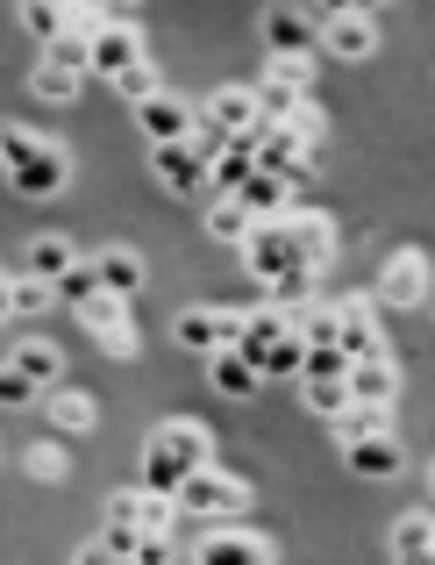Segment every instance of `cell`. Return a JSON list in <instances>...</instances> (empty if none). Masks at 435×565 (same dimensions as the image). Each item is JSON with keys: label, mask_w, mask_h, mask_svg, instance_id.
<instances>
[{"label": "cell", "mask_w": 435, "mask_h": 565, "mask_svg": "<svg viewBox=\"0 0 435 565\" xmlns=\"http://www.w3.org/2000/svg\"><path fill=\"white\" fill-rule=\"evenodd\" d=\"M178 509H186V515H200V523H236V515L250 509V487L236 480V472L200 466L186 487H178Z\"/></svg>", "instance_id": "obj_1"}, {"label": "cell", "mask_w": 435, "mask_h": 565, "mask_svg": "<svg viewBox=\"0 0 435 565\" xmlns=\"http://www.w3.org/2000/svg\"><path fill=\"white\" fill-rule=\"evenodd\" d=\"M243 265L258 287H272L279 273H293L300 265V244H293V222H258V230L243 236Z\"/></svg>", "instance_id": "obj_2"}, {"label": "cell", "mask_w": 435, "mask_h": 565, "mask_svg": "<svg viewBox=\"0 0 435 565\" xmlns=\"http://www.w3.org/2000/svg\"><path fill=\"white\" fill-rule=\"evenodd\" d=\"M150 172H157L178 201H193V193L215 180V158H207L200 143H150Z\"/></svg>", "instance_id": "obj_3"}, {"label": "cell", "mask_w": 435, "mask_h": 565, "mask_svg": "<svg viewBox=\"0 0 435 565\" xmlns=\"http://www.w3.org/2000/svg\"><path fill=\"white\" fill-rule=\"evenodd\" d=\"M79 322L115 351V359H129V351H137V330H129V294H108V287H100L94 301L79 308Z\"/></svg>", "instance_id": "obj_4"}, {"label": "cell", "mask_w": 435, "mask_h": 565, "mask_svg": "<svg viewBox=\"0 0 435 565\" xmlns=\"http://www.w3.org/2000/svg\"><path fill=\"white\" fill-rule=\"evenodd\" d=\"M129 65H143V36L122 22V14H108V22L94 29V65H86V72H100V79H122Z\"/></svg>", "instance_id": "obj_5"}, {"label": "cell", "mask_w": 435, "mask_h": 565, "mask_svg": "<svg viewBox=\"0 0 435 565\" xmlns=\"http://www.w3.org/2000/svg\"><path fill=\"white\" fill-rule=\"evenodd\" d=\"M65 151H57V143H36V151L29 158H14L8 166V180H14V193H29V201H51L57 186H65Z\"/></svg>", "instance_id": "obj_6"}, {"label": "cell", "mask_w": 435, "mask_h": 565, "mask_svg": "<svg viewBox=\"0 0 435 565\" xmlns=\"http://www.w3.org/2000/svg\"><path fill=\"white\" fill-rule=\"evenodd\" d=\"M193 558L200 565H272V537H258V530H207Z\"/></svg>", "instance_id": "obj_7"}, {"label": "cell", "mask_w": 435, "mask_h": 565, "mask_svg": "<svg viewBox=\"0 0 435 565\" xmlns=\"http://www.w3.org/2000/svg\"><path fill=\"white\" fill-rule=\"evenodd\" d=\"M137 122H143L150 143H193V137H200V129H193V108L178 94H150L137 108Z\"/></svg>", "instance_id": "obj_8"}, {"label": "cell", "mask_w": 435, "mask_h": 565, "mask_svg": "<svg viewBox=\"0 0 435 565\" xmlns=\"http://www.w3.org/2000/svg\"><path fill=\"white\" fill-rule=\"evenodd\" d=\"M236 201H243L258 222H286V215H293V180H286V172H264V166H258V172L243 180V193H236Z\"/></svg>", "instance_id": "obj_9"}, {"label": "cell", "mask_w": 435, "mask_h": 565, "mask_svg": "<svg viewBox=\"0 0 435 565\" xmlns=\"http://www.w3.org/2000/svg\"><path fill=\"white\" fill-rule=\"evenodd\" d=\"M342 466H350L357 480H393V472H400V437H393V429H379V437L342 444Z\"/></svg>", "instance_id": "obj_10"}, {"label": "cell", "mask_w": 435, "mask_h": 565, "mask_svg": "<svg viewBox=\"0 0 435 565\" xmlns=\"http://www.w3.org/2000/svg\"><path fill=\"white\" fill-rule=\"evenodd\" d=\"M379 301H393V308H414V301H428V258H422V250H400V258L385 265V279H379Z\"/></svg>", "instance_id": "obj_11"}, {"label": "cell", "mask_w": 435, "mask_h": 565, "mask_svg": "<svg viewBox=\"0 0 435 565\" xmlns=\"http://www.w3.org/2000/svg\"><path fill=\"white\" fill-rule=\"evenodd\" d=\"M200 122H215V129H229V137H243V129L264 122V108H258V94H250V86H221V94L207 100Z\"/></svg>", "instance_id": "obj_12"}, {"label": "cell", "mask_w": 435, "mask_h": 565, "mask_svg": "<svg viewBox=\"0 0 435 565\" xmlns=\"http://www.w3.org/2000/svg\"><path fill=\"white\" fill-rule=\"evenodd\" d=\"M328 51L350 57V65H357V57H371V51H379V29H371V14H365V8H357V14H328Z\"/></svg>", "instance_id": "obj_13"}, {"label": "cell", "mask_w": 435, "mask_h": 565, "mask_svg": "<svg viewBox=\"0 0 435 565\" xmlns=\"http://www.w3.org/2000/svg\"><path fill=\"white\" fill-rule=\"evenodd\" d=\"M264 43H272V57H314V29H307V14L272 8V14H264Z\"/></svg>", "instance_id": "obj_14"}, {"label": "cell", "mask_w": 435, "mask_h": 565, "mask_svg": "<svg viewBox=\"0 0 435 565\" xmlns=\"http://www.w3.org/2000/svg\"><path fill=\"white\" fill-rule=\"evenodd\" d=\"M342 351H350V359H385V337H379L371 301H342Z\"/></svg>", "instance_id": "obj_15"}, {"label": "cell", "mask_w": 435, "mask_h": 565, "mask_svg": "<svg viewBox=\"0 0 435 565\" xmlns=\"http://www.w3.org/2000/svg\"><path fill=\"white\" fill-rule=\"evenodd\" d=\"M293 244H300V265H314L322 273L328 258H336V230H328V215H307V207H293Z\"/></svg>", "instance_id": "obj_16"}, {"label": "cell", "mask_w": 435, "mask_h": 565, "mask_svg": "<svg viewBox=\"0 0 435 565\" xmlns=\"http://www.w3.org/2000/svg\"><path fill=\"white\" fill-rule=\"evenodd\" d=\"M193 480V466L172 451L164 437H150V451H143V487H157V494H178V487Z\"/></svg>", "instance_id": "obj_17"}, {"label": "cell", "mask_w": 435, "mask_h": 565, "mask_svg": "<svg viewBox=\"0 0 435 565\" xmlns=\"http://www.w3.org/2000/svg\"><path fill=\"white\" fill-rule=\"evenodd\" d=\"M207 373H215V386H221V394H229V401H243V394H258V359H243V351H215V365H207Z\"/></svg>", "instance_id": "obj_18"}, {"label": "cell", "mask_w": 435, "mask_h": 565, "mask_svg": "<svg viewBox=\"0 0 435 565\" xmlns=\"http://www.w3.org/2000/svg\"><path fill=\"white\" fill-rule=\"evenodd\" d=\"M22 29L51 51L57 36H72V8H65V0H22Z\"/></svg>", "instance_id": "obj_19"}, {"label": "cell", "mask_w": 435, "mask_h": 565, "mask_svg": "<svg viewBox=\"0 0 435 565\" xmlns=\"http://www.w3.org/2000/svg\"><path fill=\"white\" fill-rule=\"evenodd\" d=\"M258 108H264V122H293V115L307 108V86L286 79V72H272V79L258 86Z\"/></svg>", "instance_id": "obj_20"}, {"label": "cell", "mask_w": 435, "mask_h": 565, "mask_svg": "<svg viewBox=\"0 0 435 565\" xmlns=\"http://www.w3.org/2000/svg\"><path fill=\"white\" fill-rule=\"evenodd\" d=\"M400 394V373L385 359H357L350 365V401H393Z\"/></svg>", "instance_id": "obj_21"}, {"label": "cell", "mask_w": 435, "mask_h": 565, "mask_svg": "<svg viewBox=\"0 0 435 565\" xmlns=\"http://www.w3.org/2000/svg\"><path fill=\"white\" fill-rule=\"evenodd\" d=\"M379 429H393L385 401H350V408L336 415V437H342V444H357V437H379Z\"/></svg>", "instance_id": "obj_22"}, {"label": "cell", "mask_w": 435, "mask_h": 565, "mask_svg": "<svg viewBox=\"0 0 435 565\" xmlns=\"http://www.w3.org/2000/svg\"><path fill=\"white\" fill-rule=\"evenodd\" d=\"M157 437H164V444H172V451H178V458H186V466H193V472H200V466H215V437H207V429H200V423H164V429H157Z\"/></svg>", "instance_id": "obj_23"}, {"label": "cell", "mask_w": 435, "mask_h": 565, "mask_svg": "<svg viewBox=\"0 0 435 565\" xmlns=\"http://www.w3.org/2000/svg\"><path fill=\"white\" fill-rule=\"evenodd\" d=\"M393 558H435V515H400L393 523Z\"/></svg>", "instance_id": "obj_24"}, {"label": "cell", "mask_w": 435, "mask_h": 565, "mask_svg": "<svg viewBox=\"0 0 435 565\" xmlns=\"http://www.w3.org/2000/svg\"><path fill=\"white\" fill-rule=\"evenodd\" d=\"M258 365H264V380H300V373H307V337L286 330V337H279V344L264 351Z\"/></svg>", "instance_id": "obj_25"}, {"label": "cell", "mask_w": 435, "mask_h": 565, "mask_svg": "<svg viewBox=\"0 0 435 565\" xmlns=\"http://www.w3.org/2000/svg\"><path fill=\"white\" fill-rule=\"evenodd\" d=\"M207 230H215V236H221V244H243V236H250V230H258V215H250V207H243V201H236V193H221V201H215V207H207Z\"/></svg>", "instance_id": "obj_26"}, {"label": "cell", "mask_w": 435, "mask_h": 565, "mask_svg": "<svg viewBox=\"0 0 435 565\" xmlns=\"http://www.w3.org/2000/svg\"><path fill=\"white\" fill-rule=\"evenodd\" d=\"M72 265H79V258H72V244H65V236H36V244H29V273H36V279H51V287L72 273Z\"/></svg>", "instance_id": "obj_27"}, {"label": "cell", "mask_w": 435, "mask_h": 565, "mask_svg": "<svg viewBox=\"0 0 435 565\" xmlns=\"http://www.w3.org/2000/svg\"><path fill=\"white\" fill-rule=\"evenodd\" d=\"M51 301H57L51 279H36V273H14V279H8V316H43Z\"/></svg>", "instance_id": "obj_28"}, {"label": "cell", "mask_w": 435, "mask_h": 565, "mask_svg": "<svg viewBox=\"0 0 435 565\" xmlns=\"http://www.w3.org/2000/svg\"><path fill=\"white\" fill-rule=\"evenodd\" d=\"M94 394H72V386H51V423L57 429H72V437H79V429H94Z\"/></svg>", "instance_id": "obj_29"}, {"label": "cell", "mask_w": 435, "mask_h": 565, "mask_svg": "<svg viewBox=\"0 0 435 565\" xmlns=\"http://www.w3.org/2000/svg\"><path fill=\"white\" fill-rule=\"evenodd\" d=\"M29 86H36L43 100H72V94H79V65H65V57L43 51V65H36V79H29Z\"/></svg>", "instance_id": "obj_30"}, {"label": "cell", "mask_w": 435, "mask_h": 565, "mask_svg": "<svg viewBox=\"0 0 435 565\" xmlns=\"http://www.w3.org/2000/svg\"><path fill=\"white\" fill-rule=\"evenodd\" d=\"M293 330L307 337V344H342V308H293Z\"/></svg>", "instance_id": "obj_31"}, {"label": "cell", "mask_w": 435, "mask_h": 565, "mask_svg": "<svg viewBox=\"0 0 435 565\" xmlns=\"http://www.w3.org/2000/svg\"><path fill=\"white\" fill-rule=\"evenodd\" d=\"M100 279H108V294H137L143 287V258H137V250H100Z\"/></svg>", "instance_id": "obj_32"}, {"label": "cell", "mask_w": 435, "mask_h": 565, "mask_svg": "<svg viewBox=\"0 0 435 565\" xmlns=\"http://www.w3.org/2000/svg\"><path fill=\"white\" fill-rule=\"evenodd\" d=\"M14 365H22L36 386H57V373H65V351H57V344H14Z\"/></svg>", "instance_id": "obj_33"}, {"label": "cell", "mask_w": 435, "mask_h": 565, "mask_svg": "<svg viewBox=\"0 0 435 565\" xmlns=\"http://www.w3.org/2000/svg\"><path fill=\"white\" fill-rule=\"evenodd\" d=\"M350 351H342V344H307V373H300V380H350Z\"/></svg>", "instance_id": "obj_34"}, {"label": "cell", "mask_w": 435, "mask_h": 565, "mask_svg": "<svg viewBox=\"0 0 435 565\" xmlns=\"http://www.w3.org/2000/svg\"><path fill=\"white\" fill-rule=\"evenodd\" d=\"M300 386H307V408H314V415H328V423L350 408V380H300Z\"/></svg>", "instance_id": "obj_35"}, {"label": "cell", "mask_w": 435, "mask_h": 565, "mask_svg": "<svg viewBox=\"0 0 435 565\" xmlns=\"http://www.w3.org/2000/svg\"><path fill=\"white\" fill-rule=\"evenodd\" d=\"M272 301H279V308H307V301H314V265L279 273V279H272Z\"/></svg>", "instance_id": "obj_36"}, {"label": "cell", "mask_w": 435, "mask_h": 565, "mask_svg": "<svg viewBox=\"0 0 435 565\" xmlns=\"http://www.w3.org/2000/svg\"><path fill=\"white\" fill-rule=\"evenodd\" d=\"M108 287V279H100V265H72L65 279H57V301H72V308H86L94 301V294Z\"/></svg>", "instance_id": "obj_37"}, {"label": "cell", "mask_w": 435, "mask_h": 565, "mask_svg": "<svg viewBox=\"0 0 435 565\" xmlns=\"http://www.w3.org/2000/svg\"><path fill=\"white\" fill-rule=\"evenodd\" d=\"M100 558H143V523H115V515H108V537H100Z\"/></svg>", "instance_id": "obj_38"}, {"label": "cell", "mask_w": 435, "mask_h": 565, "mask_svg": "<svg viewBox=\"0 0 435 565\" xmlns=\"http://www.w3.org/2000/svg\"><path fill=\"white\" fill-rule=\"evenodd\" d=\"M115 94H122L129 108H143V100H150V94H164V86H157V72H150V65H129L122 79H115Z\"/></svg>", "instance_id": "obj_39"}, {"label": "cell", "mask_w": 435, "mask_h": 565, "mask_svg": "<svg viewBox=\"0 0 435 565\" xmlns=\"http://www.w3.org/2000/svg\"><path fill=\"white\" fill-rule=\"evenodd\" d=\"M0 401H8V408H29V401H36V380H29L22 365H8V373H0Z\"/></svg>", "instance_id": "obj_40"}, {"label": "cell", "mask_w": 435, "mask_h": 565, "mask_svg": "<svg viewBox=\"0 0 435 565\" xmlns=\"http://www.w3.org/2000/svg\"><path fill=\"white\" fill-rule=\"evenodd\" d=\"M29 472H36V480H65V451H57V444H36V451H29Z\"/></svg>", "instance_id": "obj_41"}, {"label": "cell", "mask_w": 435, "mask_h": 565, "mask_svg": "<svg viewBox=\"0 0 435 565\" xmlns=\"http://www.w3.org/2000/svg\"><path fill=\"white\" fill-rule=\"evenodd\" d=\"M286 129H293L300 143H307V151H314V143H322V108H314V100H307V108H300V115H293Z\"/></svg>", "instance_id": "obj_42"}, {"label": "cell", "mask_w": 435, "mask_h": 565, "mask_svg": "<svg viewBox=\"0 0 435 565\" xmlns=\"http://www.w3.org/2000/svg\"><path fill=\"white\" fill-rule=\"evenodd\" d=\"M108 515H115V523H137V515H143V487H122V494L108 501Z\"/></svg>", "instance_id": "obj_43"}, {"label": "cell", "mask_w": 435, "mask_h": 565, "mask_svg": "<svg viewBox=\"0 0 435 565\" xmlns=\"http://www.w3.org/2000/svg\"><path fill=\"white\" fill-rule=\"evenodd\" d=\"M29 151H36V137H29V129H8V137H0V158H8V166H14V158H29Z\"/></svg>", "instance_id": "obj_44"}, {"label": "cell", "mask_w": 435, "mask_h": 565, "mask_svg": "<svg viewBox=\"0 0 435 565\" xmlns=\"http://www.w3.org/2000/svg\"><path fill=\"white\" fill-rule=\"evenodd\" d=\"M322 8H328V14H357V8H365V0H322Z\"/></svg>", "instance_id": "obj_45"}, {"label": "cell", "mask_w": 435, "mask_h": 565, "mask_svg": "<svg viewBox=\"0 0 435 565\" xmlns=\"http://www.w3.org/2000/svg\"><path fill=\"white\" fill-rule=\"evenodd\" d=\"M65 8H72V14H86V8H100V0H65Z\"/></svg>", "instance_id": "obj_46"}, {"label": "cell", "mask_w": 435, "mask_h": 565, "mask_svg": "<svg viewBox=\"0 0 435 565\" xmlns=\"http://www.w3.org/2000/svg\"><path fill=\"white\" fill-rule=\"evenodd\" d=\"M100 8H115V14H122V8H137V0H100Z\"/></svg>", "instance_id": "obj_47"}, {"label": "cell", "mask_w": 435, "mask_h": 565, "mask_svg": "<svg viewBox=\"0 0 435 565\" xmlns=\"http://www.w3.org/2000/svg\"><path fill=\"white\" fill-rule=\"evenodd\" d=\"M365 8H379V0H365Z\"/></svg>", "instance_id": "obj_48"}, {"label": "cell", "mask_w": 435, "mask_h": 565, "mask_svg": "<svg viewBox=\"0 0 435 565\" xmlns=\"http://www.w3.org/2000/svg\"><path fill=\"white\" fill-rule=\"evenodd\" d=\"M428 480H435V466H428Z\"/></svg>", "instance_id": "obj_49"}]
</instances>
